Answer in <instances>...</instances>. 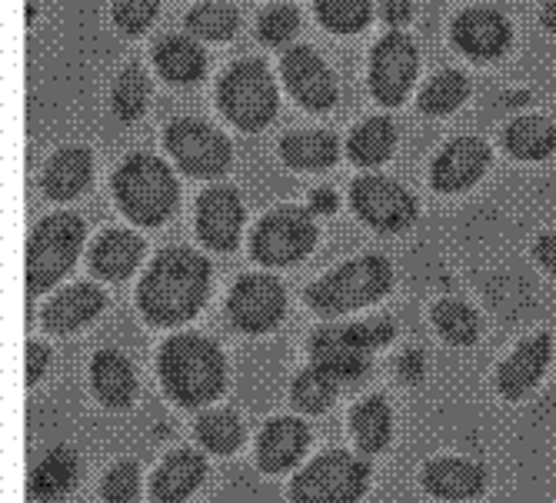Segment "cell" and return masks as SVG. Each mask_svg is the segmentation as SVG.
Masks as SVG:
<instances>
[{
  "mask_svg": "<svg viewBox=\"0 0 556 503\" xmlns=\"http://www.w3.org/2000/svg\"><path fill=\"white\" fill-rule=\"evenodd\" d=\"M211 290V264L190 247H167L147 267L137 300L140 314L157 327L187 324L204 307Z\"/></svg>",
  "mask_w": 556,
  "mask_h": 503,
  "instance_id": "cell-1",
  "label": "cell"
},
{
  "mask_svg": "<svg viewBox=\"0 0 556 503\" xmlns=\"http://www.w3.org/2000/svg\"><path fill=\"white\" fill-rule=\"evenodd\" d=\"M161 380L180 407H204L220 397L227 364L220 347L200 334H177L161 350Z\"/></svg>",
  "mask_w": 556,
  "mask_h": 503,
  "instance_id": "cell-2",
  "label": "cell"
},
{
  "mask_svg": "<svg viewBox=\"0 0 556 503\" xmlns=\"http://www.w3.org/2000/svg\"><path fill=\"white\" fill-rule=\"evenodd\" d=\"M177 193L180 187L174 171L154 154H130L114 174V197L121 211L143 227L164 224L177 208Z\"/></svg>",
  "mask_w": 556,
  "mask_h": 503,
  "instance_id": "cell-3",
  "label": "cell"
},
{
  "mask_svg": "<svg viewBox=\"0 0 556 503\" xmlns=\"http://www.w3.org/2000/svg\"><path fill=\"white\" fill-rule=\"evenodd\" d=\"M393 340L390 320H364L346 327H324L311 340L314 367L327 370L337 383L361 380L370 367V354Z\"/></svg>",
  "mask_w": 556,
  "mask_h": 503,
  "instance_id": "cell-4",
  "label": "cell"
},
{
  "mask_svg": "<svg viewBox=\"0 0 556 503\" xmlns=\"http://www.w3.org/2000/svg\"><path fill=\"white\" fill-rule=\"evenodd\" d=\"M390 284H393L390 264L377 254H367L361 261H350L330 271L317 284H311L307 304L317 314H346V311H357L380 300L390 290Z\"/></svg>",
  "mask_w": 556,
  "mask_h": 503,
  "instance_id": "cell-5",
  "label": "cell"
},
{
  "mask_svg": "<svg viewBox=\"0 0 556 503\" xmlns=\"http://www.w3.org/2000/svg\"><path fill=\"white\" fill-rule=\"evenodd\" d=\"M84 243V221L77 214L43 217L27 243V290L30 297L54 287L77 261Z\"/></svg>",
  "mask_w": 556,
  "mask_h": 503,
  "instance_id": "cell-6",
  "label": "cell"
},
{
  "mask_svg": "<svg viewBox=\"0 0 556 503\" xmlns=\"http://www.w3.org/2000/svg\"><path fill=\"white\" fill-rule=\"evenodd\" d=\"M220 111L240 130H261L277 114V84L261 61H240L220 77Z\"/></svg>",
  "mask_w": 556,
  "mask_h": 503,
  "instance_id": "cell-7",
  "label": "cell"
},
{
  "mask_svg": "<svg viewBox=\"0 0 556 503\" xmlns=\"http://www.w3.org/2000/svg\"><path fill=\"white\" fill-rule=\"evenodd\" d=\"M367 483L370 467L346 450H333L293 480L290 496L293 503H357L367 493Z\"/></svg>",
  "mask_w": 556,
  "mask_h": 503,
  "instance_id": "cell-8",
  "label": "cell"
},
{
  "mask_svg": "<svg viewBox=\"0 0 556 503\" xmlns=\"http://www.w3.org/2000/svg\"><path fill=\"white\" fill-rule=\"evenodd\" d=\"M314 243H317L314 217L303 208H280L257 224L254 237H250V254L267 267H283L307 257Z\"/></svg>",
  "mask_w": 556,
  "mask_h": 503,
  "instance_id": "cell-9",
  "label": "cell"
},
{
  "mask_svg": "<svg viewBox=\"0 0 556 503\" xmlns=\"http://www.w3.org/2000/svg\"><path fill=\"white\" fill-rule=\"evenodd\" d=\"M164 143L190 177H220L230 164V143L204 121L180 117L164 130Z\"/></svg>",
  "mask_w": 556,
  "mask_h": 503,
  "instance_id": "cell-10",
  "label": "cell"
},
{
  "mask_svg": "<svg viewBox=\"0 0 556 503\" xmlns=\"http://www.w3.org/2000/svg\"><path fill=\"white\" fill-rule=\"evenodd\" d=\"M350 200H353V211H357L374 230H407L417 217V200L414 193L380 174H367L361 180H353L350 187Z\"/></svg>",
  "mask_w": 556,
  "mask_h": 503,
  "instance_id": "cell-11",
  "label": "cell"
},
{
  "mask_svg": "<svg viewBox=\"0 0 556 503\" xmlns=\"http://www.w3.org/2000/svg\"><path fill=\"white\" fill-rule=\"evenodd\" d=\"M417 47L407 34H387L377 40L370 54V90L380 104L396 108L403 104V97L410 93L414 77H417Z\"/></svg>",
  "mask_w": 556,
  "mask_h": 503,
  "instance_id": "cell-12",
  "label": "cell"
},
{
  "mask_svg": "<svg viewBox=\"0 0 556 503\" xmlns=\"http://www.w3.org/2000/svg\"><path fill=\"white\" fill-rule=\"evenodd\" d=\"M283 304H287V293H283L280 280H274L267 274H250L233 284L230 300H227V314L247 334H267L270 327L280 324Z\"/></svg>",
  "mask_w": 556,
  "mask_h": 503,
  "instance_id": "cell-13",
  "label": "cell"
},
{
  "mask_svg": "<svg viewBox=\"0 0 556 503\" xmlns=\"http://www.w3.org/2000/svg\"><path fill=\"white\" fill-rule=\"evenodd\" d=\"M283 80L290 93L307 111H327L337 100V84L330 67L320 61V54L307 43H296L283 54Z\"/></svg>",
  "mask_w": 556,
  "mask_h": 503,
  "instance_id": "cell-14",
  "label": "cell"
},
{
  "mask_svg": "<svg viewBox=\"0 0 556 503\" xmlns=\"http://www.w3.org/2000/svg\"><path fill=\"white\" fill-rule=\"evenodd\" d=\"M490 167V147L480 137H457L443 147V154L433 161L430 184L440 193H460L473 187L483 171Z\"/></svg>",
  "mask_w": 556,
  "mask_h": 503,
  "instance_id": "cell-15",
  "label": "cell"
},
{
  "mask_svg": "<svg viewBox=\"0 0 556 503\" xmlns=\"http://www.w3.org/2000/svg\"><path fill=\"white\" fill-rule=\"evenodd\" d=\"M243 227V204L237 190L211 187L197 200V234L211 250H233Z\"/></svg>",
  "mask_w": 556,
  "mask_h": 503,
  "instance_id": "cell-16",
  "label": "cell"
},
{
  "mask_svg": "<svg viewBox=\"0 0 556 503\" xmlns=\"http://www.w3.org/2000/svg\"><path fill=\"white\" fill-rule=\"evenodd\" d=\"M510 24L493 8H470L453 21V43L477 61H493L510 47Z\"/></svg>",
  "mask_w": 556,
  "mask_h": 503,
  "instance_id": "cell-17",
  "label": "cell"
},
{
  "mask_svg": "<svg viewBox=\"0 0 556 503\" xmlns=\"http://www.w3.org/2000/svg\"><path fill=\"white\" fill-rule=\"evenodd\" d=\"M549 350H553V343H549L546 334H536V337L523 340L514 350V354L500 364V370H496V390L507 397V400L527 397L540 383V377H543V370L549 364Z\"/></svg>",
  "mask_w": 556,
  "mask_h": 503,
  "instance_id": "cell-18",
  "label": "cell"
},
{
  "mask_svg": "<svg viewBox=\"0 0 556 503\" xmlns=\"http://www.w3.org/2000/svg\"><path fill=\"white\" fill-rule=\"evenodd\" d=\"M311 447V430L296 417H277L264 427L257 440V464L267 474H283L290 470Z\"/></svg>",
  "mask_w": 556,
  "mask_h": 503,
  "instance_id": "cell-19",
  "label": "cell"
},
{
  "mask_svg": "<svg viewBox=\"0 0 556 503\" xmlns=\"http://www.w3.org/2000/svg\"><path fill=\"white\" fill-rule=\"evenodd\" d=\"M424 487L440 496V500H477L486 490V474L480 464L470 461H457V457H443V461H430L424 467Z\"/></svg>",
  "mask_w": 556,
  "mask_h": 503,
  "instance_id": "cell-20",
  "label": "cell"
},
{
  "mask_svg": "<svg viewBox=\"0 0 556 503\" xmlns=\"http://www.w3.org/2000/svg\"><path fill=\"white\" fill-rule=\"evenodd\" d=\"M100 311H104V293H100L93 284H74L47 304L43 327L50 334H71V330H80L84 324H90Z\"/></svg>",
  "mask_w": 556,
  "mask_h": 503,
  "instance_id": "cell-21",
  "label": "cell"
},
{
  "mask_svg": "<svg viewBox=\"0 0 556 503\" xmlns=\"http://www.w3.org/2000/svg\"><path fill=\"white\" fill-rule=\"evenodd\" d=\"M143 257V240L130 230H104L90 250V271L104 280H124Z\"/></svg>",
  "mask_w": 556,
  "mask_h": 503,
  "instance_id": "cell-22",
  "label": "cell"
},
{
  "mask_svg": "<svg viewBox=\"0 0 556 503\" xmlns=\"http://www.w3.org/2000/svg\"><path fill=\"white\" fill-rule=\"evenodd\" d=\"M204 477H207L204 457L193 454V450H174V454L157 467L150 490H154V496L161 503H184L200 483H204Z\"/></svg>",
  "mask_w": 556,
  "mask_h": 503,
  "instance_id": "cell-23",
  "label": "cell"
},
{
  "mask_svg": "<svg viewBox=\"0 0 556 503\" xmlns=\"http://www.w3.org/2000/svg\"><path fill=\"white\" fill-rule=\"evenodd\" d=\"M90 380H93V393L100 397V404H108L114 411L130 407V400L137 393V377L124 354H117V350H100L90 364Z\"/></svg>",
  "mask_w": 556,
  "mask_h": 503,
  "instance_id": "cell-24",
  "label": "cell"
},
{
  "mask_svg": "<svg viewBox=\"0 0 556 503\" xmlns=\"http://www.w3.org/2000/svg\"><path fill=\"white\" fill-rule=\"evenodd\" d=\"M93 174V158L87 147H64L50 158L43 171V193L50 200H74Z\"/></svg>",
  "mask_w": 556,
  "mask_h": 503,
  "instance_id": "cell-25",
  "label": "cell"
},
{
  "mask_svg": "<svg viewBox=\"0 0 556 503\" xmlns=\"http://www.w3.org/2000/svg\"><path fill=\"white\" fill-rule=\"evenodd\" d=\"M77 477H80V464H77L74 450L71 447H50L34 470L30 490L37 500L50 503V500L67 496L77 487Z\"/></svg>",
  "mask_w": 556,
  "mask_h": 503,
  "instance_id": "cell-26",
  "label": "cell"
},
{
  "mask_svg": "<svg viewBox=\"0 0 556 503\" xmlns=\"http://www.w3.org/2000/svg\"><path fill=\"white\" fill-rule=\"evenodd\" d=\"M280 158L293 171H327L337 164L340 147H337L333 134L303 130V134H290L280 140Z\"/></svg>",
  "mask_w": 556,
  "mask_h": 503,
  "instance_id": "cell-27",
  "label": "cell"
},
{
  "mask_svg": "<svg viewBox=\"0 0 556 503\" xmlns=\"http://www.w3.org/2000/svg\"><path fill=\"white\" fill-rule=\"evenodd\" d=\"M154 64L170 84H193L204 77L207 58L190 37H161L154 47Z\"/></svg>",
  "mask_w": 556,
  "mask_h": 503,
  "instance_id": "cell-28",
  "label": "cell"
},
{
  "mask_svg": "<svg viewBox=\"0 0 556 503\" xmlns=\"http://www.w3.org/2000/svg\"><path fill=\"white\" fill-rule=\"evenodd\" d=\"M503 140H507V150L514 158L520 161H543L549 158L556 150V127L540 117V114H527V117H517L507 134H503Z\"/></svg>",
  "mask_w": 556,
  "mask_h": 503,
  "instance_id": "cell-29",
  "label": "cell"
},
{
  "mask_svg": "<svg viewBox=\"0 0 556 503\" xmlns=\"http://www.w3.org/2000/svg\"><path fill=\"white\" fill-rule=\"evenodd\" d=\"M350 430H353V440L361 443L364 454H380V450L390 443V430H393V417H390L387 400H380V397L361 400L350 414Z\"/></svg>",
  "mask_w": 556,
  "mask_h": 503,
  "instance_id": "cell-30",
  "label": "cell"
},
{
  "mask_svg": "<svg viewBox=\"0 0 556 503\" xmlns=\"http://www.w3.org/2000/svg\"><path fill=\"white\" fill-rule=\"evenodd\" d=\"M393 143H396V130L387 117H370L364 121L357 130L350 134V161L361 164V167H377L393 154Z\"/></svg>",
  "mask_w": 556,
  "mask_h": 503,
  "instance_id": "cell-31",
  "label": "cell"
},
{
  "mask_svg": "<svg viewBox=\"0 0 556 503\" xmlns=\"http://www.w3.org/2000/svg\"><path fill=\"white\" fill-rule=\"evenodd\" d=\"M470 93V80L460 74V71H440L424 90H420V111L430 114V117H443V114H453Z\"/></svg>",
  "mask_w": 556,
  "mask_h": 503,
  "instance_id": "cell-32",
  "label": "cell"
},
{
  "mask_svg": "<svg viewBox=\"0 0 556 503\" xmlns=\"http://www.w3.org/2000/svg\"><path fill=\"white\" fill-rule=\"evenodd\" d=\"M237 11L224 0H204V4H193L187 14V30L193 37H207V40H227L237 34Z\"/></svg>",
  "mask_w": 556,
  "mask_h": 503,
  "instance_id": "cell-33",
  "label": "cell"
},
{
  "mask_svg": "<svg viewBox=\"0 0 556 503\" xmlns=\"http://www.w3.org/2000/svg\"><path fill=\"white\" fill-rule=\"evenodd\" d=\"M197 440L204 443L211 454L227 457L243 443V424L230 411H211L197 420Z\"/></svg>",
  "mask_w": 556,
  "mask_h": 503,
  "instance_id": "cell-34",
  "label": "cell"
},
{
  "mask_svg": "<svg viewBox=\"0 0 556 503\" xmlns=\"http://www.w3.org/2000/svg\"><path fill=\"white\" fill-rule=\"evenodd\" d=\"M317 17L333 34H357L370 24L374 0H314Z\"/></svg>",
  "mask_w": 556,
  "mask_h": 503,
  "instance_id": "cell-35",
  "label": "cell"
},
{
  "mask_svg": "<svg viewBox=\"0 0 556 503\" xmlns=\"http://www.w3.org/2000/svg\"><path fill=\"white\" fill-rule=\"evenodd\" d=\"M147 97H150V80L147 71L140 64H127L114 84V114L127 124H134L143 108H147Z\"/></svg>",
  "mask_w": 556,
  "mask_h": 503,
  "instance_id": "cell-36",
  "label": "cell"
},
{
  "mask_svg": "<svg viewBox=\"0 0 556 503\" xmlns=\"http://www.w3.org/2000/svg\"><path fill=\"white\" fill-rule=\"evenodd\" d=\"M433 324L450 343H457V347H467L480 337V317L467 304H460V300H440L433 307Z\"/></svg>",
  "mask_w": 556,
  "mask_h": 503,
  "instance_id": "cell-37",
  "label": "cell"
},
{
  "mask_svg": "<svg viewBox=\"0 0 556 503\" xmlns=\"http://www.w3.org/2000/svg\"><path fill=\"white\" fill-rule=\"evenodd\" d=\"M293 404L300 411H307V414H324L333 400H337V380L320 370V367H311V370H303L296 380H293Z\"/></svg>",
  "mask_w": 556,
  "mask_h": 503,
  "instance_id": "cell-38",
  "label": "cell"
},
{
  "mask_svg": "<svg viewBox=\"0 0 556 503\" xmlns=\"http://www.w3.org/2000/svg\"><path fill=\"white\" fill-rule=\"evenodd\" d=\"M161 0H114V24L124 34H143L154 24Z\"/></svg>",
  "mask_w": 556,
  "mask_h": 503,
  "instance_id": "cell-39",
  "label": "cell"
},
{
  "mask_svg": "<svg viewBox=\"0 0 556 503\" xmlns=\"http://www.w3.org/2000/svg\"><path fill=\"white\" fill-rule=\"evenodd\" d=\"M300 27V14L293 4H274L261 14L257 21V30L267 43H287Z\"/></svg>",
  "mask_w": 556,
  "mask_h": 503,
  "instance_id": "cell-40",
  "label": "cell"
},
{
  "mask_svg": "<svg viewBox=\"0 0 556 503\" xmlns=\"http://www.w3.org/2000/svg\"><path fill=\"white\" fill-rule=\"evenodd\" d=\"M137 490H140V470L130 461L117 464L104 477V487H100V493H104V503H134Z\"/></svg>",
  "mask_w": 556,
  "mask_h": 503,
  "instance_id": "cell-41",
  "label": "cell"
},
{
  "mask_svg": "<svg viewBox=\"0 0 556 503\" xmlns=\"http://www.w3.org/2000/svg\"><path fill=\"white\" fill-rule=\"evenodd\" d=\"M414 14V0H380V17L387 24H407Z\"/></svg>",
  "mask_w": 556,
  "mask_h": 503,
  "instance_id": "cell-42",
  "label": "cell"
},
{
  "mask_svg": "<svg viewBox=\"0 0 556 503\" xmlns=\"http://www.w3.org/2000/svg\"><path fill=\"white\" fill-rule=\"evenodd\" d=\"M47 347H40V343H30L27 347V383H37L40 377H43V370H47Z\"/></svg>",
  "mask_w": 556,
  "mask_h": 503,
  "instance_id": "cell-43",
  "label": "cell"
},
{
  "mask_svg": "<svg viewBox=\"0 0 556 503\" xmlns=\"http://www.w3.org/2000/svg\"><path fill=\"white\" fill-rule=\"evenodd\" d=\"M536 261H540L549 274H556V234L540 237V243H536Z\"/></svg>",
  "mask_w": 556,
  "mask_h": 503,
  "instance_id": "cell-44",
  "label": "cell"
},
{
  "mask_svg": "<svg viewBox=\"0 0 556 503\" xmlns=\"http://www.w3.org/2000/svg\"><path fill=\"white\" fill-rule=\"evenodd\" d=\"M311 208H314V211H320V214H333V211H337V193H333V190H327V187L314 190Z\"/></svg>",
  "mask_w": 556,
  "mask_h": 503,
  "instance_id": "cell-45",
  "label": "cell"
},
{
  "mask_svg": "<svg viewBox=\"0 0 556 503\" xmlns=\"http://www.w3.org/2000/svg\"><path fill=\"white\" fill-rule=\"evenodd\" d=\"M543 27L556 34V0H543V14H540Z\"/></svg>",
  "mask_w": 556,
  "mask_h": 503,
  "instance_id": "cell-46",
  "label": "cell"
}]
</instances>
